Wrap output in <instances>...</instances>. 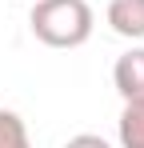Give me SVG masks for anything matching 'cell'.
Here are the masks:
<instances>
[{"instance_id":"6da1fadb","label":"cell","mask_w":144,"mask_h":148,"mask_svg":"<svg viewBox=\"0 0 144 148\" xmlns=\"http://www.w3.org/2000/svg\"><path fill=\"white\" fill-rule=\"evenodd\" d=\"M28 24L36 32V40L48 48H80L92 36L96 16L84 0H32Z\"/></svg>"},{"instance_id":"7a4b0ae2","label":"cell","mask_w":144,"mask_h":148,"mask_svg":"<svg viewBox=\"0 0 144 148\" xmlns=\"http://www.w3.org/2000/svg\"><path fill=\"white\" fill-rule=\"evenodd\" d=\"M112 84L124 100H140L144 96V48H132L124 52L112 68Z\"/></svg>"},{"instance_id":"3957f363","label":"cell","mask_w":144,"mask_h":148,"mask_svg":"<svg viewBox=\"0 0 144 148\" xmlns=\"http://www.w3.org/2000/svg\"><path fill=\"white\" fill-rule=\"evenodd\" d=\"M108 24L124 40H144V0H112L108 4Z\"/></svg>"},{"instance_id":"277c9868","label":"cell","mask_w":144,"mask_h":148,"mask_svg":"<svg viewBox=\"0 0 144 148\" xmlns=\"http://www.w3.org/2000/svg\"><path fill=\"white\" fill-rule=\"evenodd\" d=\"M116 136H120V148H144V96L140 100H124Z\"/></svg>"},{"instance_id":"5b68a950","label":"cell","mask_w":144,"mask_h":148,"mask_svg":"<svg viewBox=\"0 0 144 148\" xmlns=\"http://www.w3.org/2000/svg\"><path fill=\"white\" fill-rule=\"evenodd\" d=\"M0 148H32L28 124H24L12 108H0Z\"/></svg>"},{"instance_id":"8992f818","label":"cell","mask_w":144,"mask_h":148,"mask_svg":"<svg viewBox=\"0 0 144 148\" xmlns=\"http://www.w3.org/2000/svg\"><path fill=\"white\" fill-rule=\"evenodd\" d=\"M64 148H112L104 136H92V132H80V136H72Z\"/></svg>"}]
</instances>
